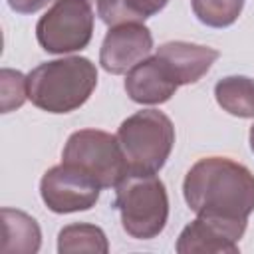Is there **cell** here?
Segmentation results:
<instances>
[{"label": "cell", "mask_w": 254, "mask_h": 254, "mask_svg": "<svg viewBox=\"0 0 254 254\" xmlns=\"http://www.w3.org/2000/svg\"><path fill=\"white\" fill-rule=\"evenodd\" d=\"M58 252L60 254H71V252H95V254H107L109 242L105 232L87 222H73L60 230L58 234Z\"/></svg>", "instance_id": "cell-15"}, {"label": "cell", "mask_w": 254, "mask_h": 254, "mask_svg": "<svg viewBox=\"0 0 254 254\" xmlns=\"http://www.w3.org/2000/svg\"><path fill=\"white\" fill-rule=\"evenodd\" d=\"M89 2H97V0H89Z\"/></svg>", "instance_id": "cell-20"}, {"label": "cell", "mask_w": 254, "mask_h": 254, "mask_svg": "<svg viewBox=\"0 0 254 254\" xmlns=\"http://www.w3.org/2000/svg\"><path fill=\"white\" fill-rule=\"evenodd\" d=\"M0 95H2V113H10L28 99V77L22 71L4 67L0 71Z\"/></svg>", "instance_id": "cell-17"}, {"label": "cell", "mask_w": 254, "mask_h": 254, "mask_svg": "<svg viewBox=\"0 0 254 254\" xmlns=\"http://www.w3.org/2000/svg\"><path fill=\"white\" fill-rule=\"evenodd\" d=\"M113 206L119 210L123 230L135 240L157 238L169 220V196L157 175H133L115 187Z\"/></svg>", "instance_id": "cell-4"}, {"label": "cell", "mask_w": 254, "mask_h": 254, "mask_svg": "<svg viewBox=\"0 0 254 254\" xmlns=\"http://www.w3.org/2000/svg\"><path fill=\"white\" fill-rule=\"evenodd\" d=\"M183 194L196 216L248 222L254 212V175L228 157H204L189 169Z\"/></svg>", "instance_id": "cell-1"}, {"label": "cell", "mask_w": 254, "mask_h": 254, "mask_svg": "<svg viewBox=\"0 0 254 254\" xmlns=\"http://www.w3.org/2000/svg\"><path fill=\"white\" fill-rule=\"evenodd\" d=\"M181 85L171 67L157 54L133 65L125 75V91L135 103L159 105L169 101Z\"/></svg>", "instance_id": "cell-10"}, {"label": "cell", "mask_w": 254, "mask_h": 254, "mask_svg": "<svg viewBox=\"0 0 254 254\" xmlns=\"http://www.w3.org/2000/svg\"><path fill=\"white\" fill-rule=\"evenodd\" d=\"M167 4L169 0H97V16L109 28L129 22L143 24Z\"/></svg>", "instance_id": "cell-14"}, {"label": "cell", "mask_w": 254, "mask_h": 254, "mask_svg": "<svg viewBox=\"0 0 254 254\" xmlns=\"http://www.w3.org/2000/svg\"><path fill=\"white\" fill-rule=\"evenodd\" d=\"M127 171L133 175H157L175 145V125L159 109H143L129 115L117 129Z\"/></svg>", "instance_id": "cell-3"}, {"label": "cell", "mask_w": 254, "mask_h": 254, "mask_svg": "<svg viewBox=\"0 0 254 254\" xmlns=\"http://www.w3.org/2000/svg\"><path fill=\"white\" fill-rule=\"evenodd\" d=\"M153 50V34L139 22L111 26L99 50V64L107 73L121 75L143 62Z\"/></svg>", "instance_id": "cell-8"}, {"label": "cell", "mask_w": 254, "mask_h": 254, "mask_svg": "<svg viewBox=\"0 0 254 254\" xmlns=\"http://www.w3.org/2000/svg\"><path fill=\"white\" fill-rule=\"evenodd\" d=\"M190 6L204 26L228 28L238 20L244 0H190Z\"/></svg>", "instance_id": "cell-16"}, {"label": "cell", "mask_w": 254, "mask_h": 254, "mask_svg": "<svg viewBox=\"0 0 254 254\" xmlns=\"http://www.w3.org/2000/svg\"><path fill=\"white\" fill-rule=\"evenodd\" d=\"M244 230H246V222L196 216L179 234L175 250L179 254H194V252L238 254V240L242 238Z\"/></svg>", "instance_id": "cell-9"}, {"label": "cell", "mask_w": 254, "mask_h": 254, "mask_svg": "<svg viewBox=\"0 0 254 254\" xmlns=\"http://www.w3.org/2000/svg\"><path fill=\"white\" fill-rule=\"evenodd\" d=\"M216 103L230 115L254 117V79L246 75H226L214 85Z\"/></svg>", "instance_id": "cell-13"}, {"label": "cell", "mask_w": 254, "mask_h": 254, "mask_svg": "<svg viewBox=\"0 0 254 254\" xmlns=\"http://www.w3.org/2000/svg\"><path fill=\"white\" fill-rule=\"evenodd\" d=\"M250 149H252V153H254V125L250 127Z\"/></svg>", "instance_id": "cell-19"}, {"label": "cell", "mask_w": 254, "mask_h": 254, "mask_svg": "<svg viewBox=\"0 0 254 254\" xmlns=\"http://www.w3.org/2000/svg\"><path fill=\"white\" fill-rule=\"evenodd\" d=\"M62 163H69L91 175L101 189H115L127 177V163L117 135L99 129L71 133L62 151Z\"/></svg>", "instance_id": "cell-5"}, {"label": "cell", "mask_w": 254, "mask_h": 254, "mask_svg": "<svg viewBox=\"0 0 254 254\" xmlns=\"http://www.w3.org/2000/svg\"><path fill=\"white\" fill-rule=\"evenodd\" d=\"M97 181L75 165L62 163L48 169L40 181L44 204L58 214L89 210L99 200Z\"/></svg>", "instance_id": "cell-7"}, {"label": "cell", "mask_w": 254, "mask_h": 254, "mask_svg": "<svg viewBox=\"0 0 254 254\" xmlns=\"http://www.w3.org/2000/svg\"><path fill=\"white\" fill-rule=\"evenodd\" d=\"M6 2L16 14H36L38 10L48 6L52 0H6Z\"/></svg>", "instance_id": "cell-18"}, {"label": "cell", "mask_w": 254, "mask_h": 254, "mask_svg": "<svg viewBox=\"0 0 254 254\" xmlns=\"http://www.w3.org/2000/svg\"><path fill=\"white\" fill-rule=\"evenodd\" d=\"M89 0H54L36 24V40L48 54H69L87 48L93 36Z\"/></svg>", "instance_id": "cell-6"}, {"label": "cell", "mask_w": 254, "mask_h": 254, "mask_svg": "<svg viewBox=\"0 0 254 254\" xmlns=\"http://www.w3.org/2000/svg\"><path fill=\"white\" fill-rule=\"evenodd\" d=\"M2 252L34 254L42 244V230L30 214L16 208H2Z\"/></svg>", "instance_id": "cell-12"}, {"label": "cell", "mask_w": 254, "mask_h": 254, "mask_svg": "<svg viewBox=\"0 0 254 254\" xmlns=\"http://www.w3.org/2000/svg\"><path fill=\"white\" fill-rule=\"evenodd\" d=\"M155 54L161 60H165L179 85L196 83L220 56V52L210 46H200L181 40L161 44Z\"/></svg>", "instance_id": "cell-11"}, {"label": "cell", "mask_w": 254, "mask_h": 254, "mask_svg": "<svg viewBox=\"0 0 254 254\" xmlns=\"http://www.w3.org/2000/svg\"><path fill=\"white\" fill-rule=\"evenodd\" d=\"M28 99L48 113L79 109L97 87V67L81 56H67L36 65L28 75Z\"/></svg>", "instance_id": "cell-2"}]
</instances>
